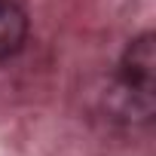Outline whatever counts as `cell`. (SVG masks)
Segmentation results:
<instances>
[{"label":"cell","instance_id":"2","mask_svg":"<svg viewBox=\"0 0 156 156\" xmlns=\"http://www.w3.org/2000/svg\"><path fill=\"white\" fill-rule=\"evenodd\" d=\"M28 16L16 0H0V58H9L25 46Z\"/></svg>","mask_w":156,"mask_h":156},{"label":"cell","instance_id":"1","mask_svg":"<svg viewBox=\"0 0 156 156\" xmlns=\"http://www.w3.org/2000/svg\"><path fill=\"white\" fill-rule=\"evenodd\" d=\"M153 83H156V43L153 34L135 37L119 61V95L126 101L122 116L147 119L153 110Z\"/></svg>","mask_w":156,"mask_h":156}]
</instances>
